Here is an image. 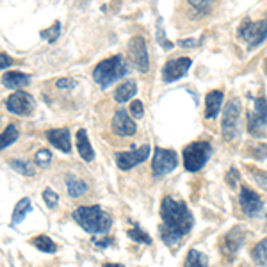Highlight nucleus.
Here are the masks:
<instances>
[{
	"instance_id": "f257e3e1",
	"label": "nucleus",
	"mask_w": 267,
	"mask_h": 267,
	"mask_svg": "<svg viewBox=\"0 0 267 267\" xmlns=\"http://www.w3.org/2000/svg\"><path fill=\"white\" fill-rule=\"evenodd\" d=\"M160 217H162V224H160V237L168 246L180 242L182 237H185L189 231L192 230V214L189 212L187 205L175 199L171 196L164 198L162 205H160Z\"/></svg>"
},
{
	"instance_id": "f03ea898",
	"label": "nucleus",
	"mask_w": 267,
	"mask_h": 267,
	"mask_svg": "<svg viewBox=\"0 0 267 267\" xmlns=\"http://www.w3.org/2000/svg\"><path fill=\"white\" fill-rule=\"evenodd\" d=\"M73 219L89 233H105L112 224V217L98 205L79 207L73 212Z\"/></svg>"
},
{
	"instance_id": "7ed1b4c3",
	"label": "nucleus",
	"mask_w": 267,
	"mask_h": 267,
	"mask_svg": "<svg viewBox=\"0 0 267 267\" xmlns=\"http://www.w3.org/2000/svg\"><path fill=\"white\" fill-rule=\"evenodd\" d=\"M125 75H127V63H125V59L121 56H114L111 59L102 61L93 72L95 82L104 89L114 84L116 80L123 79Z\"/></svg>"
},
{
	"instance_id": "20e7f679",
	"label": "nucleus",
	"mask_w": 267,
	"mask_h": 267,
	"mask_svg": "<svg viewBox=\"0 0 267 267\" xmlns=\"http://www.w3.org/2000/svg\"><path fill=\"white\" fill-rule=\"evenodd\" d=\"M212 155V146L207 141H196L183 148V166L189 173H196L203 168Z\"/></svg>"
},
{
	"instance_id": "39448f33",
	"label": "nucleus",
	"mask_w": 267,
	"mask_h": 267,
	"mask_svg": "<svg viewBox=\"0 0 267 267\" xmlns=\"http://www.w3.org/2000/svg\"><path fill=\"white\" fill-rule=\"evenodd\" d=\"M224 139H235L240 132V104L239 100H230L223 112V121H221Z\"/></svg>"
},
{
	"instance_id": "423d86ee",
	"label": "nucleus",
	"mask_w": 267,
	"mask_h": 267,
	"mask_svg": "<svg viewBox=\"0 0 267 267\" xmlns=\"http://www.w3.org/2000/svg\"><path fill=\"white\" fill-rule=\"evenodd\" d=\"M127 52H128V59L136 66V70L146 73L148 68H150V59H148V50H146V41H144V38H141V36L132 38V40L128 41Z\"/></svg>"
},
{
	"instance_id": "0eeeda50",
	"label": "nucleus",
	"mask_w": 267,
	"mask_h": 267,
	"mask_svg": "<svg viewBox=\"0 0 267 267\" xmlns=\"http://www.w3.org/2000/svg\"><path fill=\"white\" fill-rule=\"evenodd\" d=\"M178 166V155L175 150H166V148H155V155L152 160V169L155 176H164L171 173Z\"/></svg>"
},
{
	"instance_id": "6e6552de",
	"label": "nucleus",
	"mask_w": 267,
	"mask_h": 267,
	"mask_svg": "<svg viewBox=\"0 0 267 267\" xmlns=\"http://www.w3.org/2000/svg\"><path fill=\"white\" fill-rule=\"evenodd\" d=\"M239 36L244 41H247V45L251 48L258 47L263 40L267 38V18L262 22H251L246 20L239 29Z\"/></svg>"
},
{
	"instance_id": "1a4fd4ad",
	"label": "nucleus",
	"mask_w": 267,
	"mask_h": 267,
	"mask_svg": "<svg viewBox=\"0 0 267 267\" xmlns=\"http://www.w3.org/2000/svg\"><path fill=\"white\" fill-rule=\"evenodd\" d=\"M148 155H150V146H148V144H141V146H137V148H132L130 152L116 153L114 159L120 169H132V168H136L137 164L144 162V160L148 159Z\"/></svg>"
},
{
	"instance_id": "9d476101",
	"label": "nucleus",
	"mask_w": 267,
	"mask_h": 267,
	"mask_svg": "<svg viewBox=\"0 0 267 267\" xmlns=\"http://www.w3.org/2000/svg\"><path fill=\"white\" fill-rule=\"evenodd\" d=\"M6 107H8L9 112L18 116H27L34 111V100H32L31 95L24 91H16L15 95H11L8 100H6Z\"/></svg>"
},
{
	"instance_id": "9b49d317",
	"label": "nucleus",
	"mask_w": 267,
	"mask_h": 267,
	"mask_svg": "<svg viewBox=\"0 0 267 267\" xmlns=\"http://www.w3.org/2000/svg\"><path fill=\"white\" fill-rule=\"evenodd\" d=\"M189 68H191V59L189 57H176V59L168 61L162 68L164 82H175V80L182 79Z\"/></svg>"
},
{
	"instance_id": "f8f14e48",
	"label": "nucleus",
	"mask_w": 267,
	"mask_h": 267,
	"mask_svg": "<svg viewBox=\"0 0 267 267\" xmlns=\"http://www.w3.org/2000/svg\"><path fill=\"white\" fill-rule=\"evenodd\" d=\"M239 203H240L242 212L246 215H249V217H253V215H256L260 210H262V198H260L253 189L246 187V185L240 187Z\"/></svg>"
},
{
	"instance_id": "ddd939ff",
	"label": "nucleus",
	"mask_w": 267,
	"mask_h": 267,
	"mask_svg": "<svg viewBox=\"0 0 267 267\" xmlns=\"http://www.w3.org/2000/svg\"><path fill=\"white\" fill-rule=\"evenodd\" d=\"M137 130L136 123L132 120L128 112L125 109H120V111L116 112L114 118H112V132H114L116 136H121V137H128V136H134Z\"/></svg>"
},
{
	"instance_id": "4468645a",
	"label": "nucleus",
	"mask_w": 267,
	"mask_h": 267,
	"mask_svg": "<svg viewBox=\"0 0 267 267\" xmlns=\"http://www.w3.org/2000/svg\"><path fill=\"white\" fill-rule=\"evenodd\" d=\"M267 125V102L263 98L255 100V112L247 114V127L251 132L260 130Z\"/></svg>"
},
{
	"instance_id": "2eb2a0df",
	"label": "nucleus",
	"mask_w": 267,
	"mask_h": 267,
	"mask_svg": "<svg viewBox=\"0 0 267 267\" xmlns=\"http://www.w3.org/2000/svg\"><path fill=\"white\" fill-rule=\"evenodd\" d=\"M47 139L61 152H72V143H70V130L68 128H54L47 132Z\"/></svg>"
},
{
	"instance_id": "dca6fc26",
	"label": "nucleus",
	"mask_w": 267,
	"mask_h": 267,
	"mask_svg": "<svg viewBox=\"0 0 267 267\" xmlns=\"http://www.w3.org/2000/svg\"><path fill=\"white\" fill-rule=\"evenodd\" d=\"M223 102H224V95L219 89L207 93V96H205V118L207 120H214L215 116L219 114Z\"/></svg>"
},
{
	"instance_id": "f3484780",
	"label": "nucleus",
	"mask_w": 267,
	"mask_h": 267,
	"mask_svg": "<svg viewBox=\"0 0 267 267\" xmlns=\"http://www.w3.org/2000/svg\"><path fill=\"white\" fill-rule=\"evenodd\" d=\"M77 148H79L80 157H82L86 162H91V160L95 159V152H93V146H91V143H89V137H88V134H86V130H82V128L77 132Z\"/></svg>"
},
{
	"instance_id": "a211bd4d",
	"label": "nucleus",
	"mask_w": 267,
	"mask_h": 267,
	"mask_svg": "<svg viewBox=\"0 0 267 267\" xmlns=\"http://www.w3.org/2000/svg\"><path fill=\"white\" fill-rule=\"evenodd\" d=\"M31 82V77L25 75L22 72H9L2 77V84L9 89H18V88H24Z\"/></svg>"
},
{
	"instance_id": "6ab92c4d",
	"label": "nucleus",
	"mask_w": 267,
	"mask_h": 267,
	"mask_svg": "<svg viewBox=\"0 0 267 267\" xmlns=\"http://www.w3.org/2000/svg\"><path fill=\"white\" fill-rule=\"evenodd\" d=\"M242 240H244V233H240L239 228L231 230L230 233L224 237V246H223L224 255H235L237 249H239L240 244H242Z\"/></svg>"
},
{
	"instance_id": "aec40b11",
	"label": "nucleus",
	"mask_w": 267,
	"mask_h": 267,
	"mask_svg": "<svg viewBox=\"0 0 267 267\" xmlns=\"http://www.w3.org/2000/svg\"><path fill=\"white\" fill-rule=\"evenodd\" d=\"M136 93H137V84L134 82V80H127V82H123V84L120 86V88H116L114 100L116 102H120V104H125V102H128L130 98H134Z\"/></svg>"
},
{
	"instance_id": "412c9836",
	"label": "nucleus",
	"mask_w": 267,
	"mask_h": 267,
	"mask_svg": "<svg viewBox=\"0 0 267 267\" xmlns=\"http://www.w3.org/2000/svg\"><path fill=\"white\" fill-rule=\"evenodd\" d=\"M66 187H68V194L72 198H79V196L86 194L88 192V183L79 180L77 176L68 175L66 176Z\"/></svg>"
},
{
	"instance_id": "4be33fe9",
	"label": "nucleus",
	"mask_w": 267,
	"mask_h": 267,
	"mask_svg": "<svg viewBox=\"0 0 267 267\" xmlns=\"http://www.w3.org/2000/svg\"><path fill=\"white\" fill-rule=\"evenodd\" d=\"M31 199L29 198H22L18 203L15 205V210H13V217H11V224H18L25 219V215L31 212Z\"/></svg>"
},
{
	"instance_id": "5701e85b",
	"label": "nucleus",
	"mask_w": 267,
	"mask_h": 267,
	"mask_svg": "<svg viewBox=\"0 0 267 267\" xmlns=\"http://www.w3.org/2000/svg\"><path fill=\"white\" fill-rule=\"evenodd\" d=\"M183 267H208V258L203 253H199L198 249H189Z\"/></svg>"
},
{
	"instance_id": "b1692460",
	"label": "nucleus",
	"mask_w": 267,
	"mask_h": 267,
	"mask_svg": "<svg viewBox=\"0 0 267 267\" xmlns=\"http://www.w3.org/2000/svg\"><path fill=\"white\" fill-rule=\"evenodd\" d=\"M32 244H34V246H36L38 249H40V251H43V253H56L57 251V244L47 235L34 237V239H32Z\"/></svg>"
},
{
	"instance_id": "393cba45",
	"label": "nucleus",
	"mask_w": 267,
	"mask_h": 267,
	"mask_svg": "<svg viewBox=\"0 0 267 267\" xmlns=\"http://www.w3.org/2000/svg\"><path fill=\"white\" fill-rule=\"evenodd\" d=\"M251 258L258 265H267V239L260 240L255 247L251 249Z\"/></svg>"
},
{
	"instance_id": "a878e982",
	"label": "nucleus",
	"mask_w": 267,
	"mask_h": 267,
	"mask_svg": "<svg viewBox=\"0 0 267 267\" xmlns=\"http://www.w3.org/2000/svg\"><path fill=\"white\" fill-rule=\"evenodd\" d=\"M16 139H18V128H16L15 125H9V127L0 134V150L11 146Z\"/></svg>"
},
{
	"instance_id": "bb28decb",
	"label": "nucleus",
	"mask_w": 267,
	"mask_h": 267,
	"mask_svg": "<svg viewBox=\"0 0 267 267\" xmlns=\"http://www.w3.org/2000/svg\"><path fill=\"white\" fill-rule=\"evenodd\" d=\"M11 168L16 169L18 173H22V175H27V176H32L34 175V166H32L31 162H27V160H13L11 162Z\"/></svg>"
},
{
	"instance_id": "cd10ccee",
	"label": "nucleus",
	"mask_w": 267,
	"mask_h": 267,
	"mask_svg": "<svg viewBox=\"0 0 267 267\" xmlns=\"http://www.w3.org/2000/svg\"><path fill=\"white\" fill-rule=\"evenodd\" d=\"M59 32H61V24H59V22H56L52 27H48V29H45V31H41V38H43V40H47L48 43H56L57 38H59Z\"/></svg>"
},
{
	"instance_id": "c85d7f7f",
	"label": "nucleus",
	"mask_w": 267,
	"mask_h": 267,
	"mask_svg": "<svg viewBox=\"0 0 267 267\" xmlns=\"http://www.w3.org/2000/svg\"><path fill=\"white\" fill-rule=\"evenodd\" d=\"M127 235L136 242H143V244H152V237L148 235L146 231H143L141 228H132L127 231Z\"/></svg>"
},
{
	"instance_id": "c756f323",
	"label": "nucleus",
	"mask_w": 267,
	"mask_h": 267,
	"mask_svg": "<svg viewBox=\"0 0 267 267\" xmlns=\"http://www.w3.org/2000/svg\"><path fill=\"white\" fill-rule=\"evenodd\" d=\"M43 199H45V203H47L48 208H56L57 203H59V196H57L50 187L43 191Z\"/></svg>"
},
{
	"instance_id": "7c9ffc66",
	"label": "nucleus",
	"mask_w": 267,
	"mask_h": 267,
	"mask_svg": "<svg viewBox=\"0 0 267 267\" xmlns=\"http://www.w3.org/2000/svg\"><path fill=\"white\" fill-rule=\"evenodd\" d=\"M50 159H52V153L48 152L47 148L38 150V153H36V164L38 166H48V164H50Z\"/></svg>"
},
{
	"instance_id": "2f4dec72",
	"label": "nucleus",
	"mask_w": 267,
	"mask_h": 267,
	"mask_svg": "<svg viewBox=\"0 0 267 267\" xmlns=\"http://www.w3.org/2000/svg\"><path fill=\"white\" fill-rule=\"evenodd\" d=\"M130 112L134 118H137V120H141L144 116V107H143V102L141 100H134L130 104Z\"/></svg>"
},
{
	"instance_id": "473e14b6",
	"label": "nucleus",
	"mask_w": 267,
	"mask_h": 267,
	"mask_svg": "<svg viewBox=\"0 0 267 267\" xmlns=\"http://www.w3.org/2000/svg\"><path fill=\"white\" fill-rule=\"evenodd\" d=\"M75 80H72V79H61V80H57V88H61V89H70V88H75Z\"/></svg>"
},
{
	"instance_id": "72a5a7b5",
	"label": "nucleus",
	"mask_w": 267,
	"mask_h": 267,
	"mask_svg": "<svg viewBox=\"0 0 267 267\" xmlns=\"http://www.w3.org/2000/svg\"><path fill=\"white\" fill-rule=\"evenodd\" d=\"M157 32H159V41H160V43H162V47L166 48V50H169V48L175 47V45H173L171 41H168V40H166V38H164V31H162V29H160V22H159V31H157Z\"/></svg>"
},
{
	"instance_id": "f704fd0d",
	"label": "nucleus",
	"mask_w": 267,
	"mask_h": 267,
	"mask_svg": "<svg viewBox=\"0 0 267 267\" xmlns=\"http://www.w3.org/2000/svg\"><path fill=\"white\" fill-rule=\"evenodd\" d=\"M237 178H239L237 169H230V173L226 175V182H230L231 187H237Z\"/></svg>"
},
{
	"instance_id": "c9c22d12",
	"label": "nucleus",
	"mask_w": 267,
	"mask_h": 267,
	"mask_svg": "<svg viewBox=\"0 0 267 267\" xmlns=\"http://www.w3.org/2000/svg\"><path fill=\"white\" fill-rule=\"evenodd\" d=\"M93 244H95L96 247H107L112 244V239L111 237H104V239H93Z\"/></svg>"
},
{
	"instance_id": "e433bc0d",
	"label": "nucleus",
	"mask_w": 267,
	"mask_h": 267,
	"mask_svg": "<svg viewBox=\"0 0 267 267\" xmlns=\"http://www.w3.org/2000/svg\"><path fill=\"white\" fill-rule=\"evenodd\" d=\"M13 64V59L8 56V54H0V70L2 68H8Z\"/></svg>"
},
{
	"instance_id": "4c0bfd02",
	"label": "nucleus",
	"mask_w": 267,
	"mask_h": 267,
	"mask_svg": "<svg viewBox=\"0 0 267 267\" xmlns=\"http://www.w3.org/2000/svg\"><path fill=\"white\" fill-rule=\"evenodd\" d=\"M255 180L260 183V185H262L263 189H267V175H265V173H263V171H256Z\"/></svg>"
},
{
	"instance_id": "58836bf2",
	"label": "nucleus",
	"mask_w": 267,
	"mask_h": 267,
	"mask_svg": "<svg viewBox=\"0 0 267 267\" xmlns=\"http://www.w3.org/2000/svg\"><path fill=\"white\" fill-rule=\"evenodd\" d=\"M196 41L194 40H182L180 41V47H194Z\"/></svg>"
},
{
	"instance_id": "ea45409f",
	"label": "nucleus",
	"mask_w": 267,
	"mask_h": 267,
	"mask_svg": "<svg viewBox=\"0 0 267 267\" xmlns=\"http://www.w3.org/2000/svg\"><path fill=\"white\" fill-rule=\"evenodd\" d=\"M104 267H123V265H120V263H105Z\"/></svg>"
}]
</instances>
